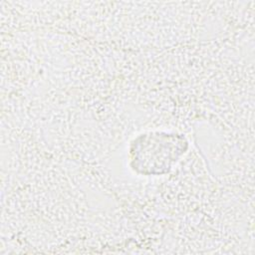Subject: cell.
Instances as JSON below:
<instances>
[{
    "instance_id": "obj_1",
    "label": "cell",
    "mask_w": 255,
    "mask_h": 255,
    "mask_svg": "<svg viewBox=\"0 0 255 255\" xmlns=\"http://www.w3.org/2000/svg\"><path fill=\"white\" fill-rule=\"evenodd\" d=\"M188 149L184 134L148 131L138 134L128 145V165L137 174L167 173Z\"/></svg>"
}]
</instances>
